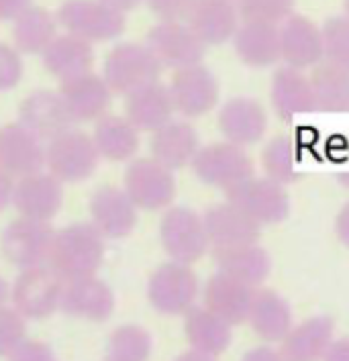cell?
I'll return each mask as SVG.
<instances>
[{
  "mask_svg": "<svg viewBox=\"0 0 349 361\" xmlns=\"http://www.w3.org/2000/svg\"><path fill=\"white\" fill-rule=\"evenodd\" d=\"M104 237L92 223H72L56 231L47 267L63 284L92 278L104 262Z\"/></svg>",
  "mask_w": 349,
  "mask_h": 361,
  "instance_id": "1",
  "label": "cell"
},
{
  "mask_svg": "<svg viewBox=\"0 0 349 361\" xmlns=\"http://www.w3.org/2000/svg\"><path fill=\"white\" fill-rule=\"evenodd\" d=\"M164 66L145 43H118L104 59L102 78L113 94H131L133 90L159 82Z\"/></svg>",
  "mask_w": 349,
  "mask_h": 361,
  "instance_id": "2",
  "label": "cell"
},
{
  "mask_svg": "<svg viewBox=\"0 0 349 361\" xmlns=\"http://www.w3.org/2000/svg\"><path fill=\"white\" fill-rule=\"evenodd\" d=\"M97 147L92 137L70 129L54 137L45 147V168L61 184H78L88 180L98 168Z\"/></svg>",
  "mask_w": 349,
  "mask_h": 361,
  "instance_id": "3",
  "label": "cell"
},
{
  "mask_svg": "<svg viewBox=\"0 0 349 361\" xmlns=\"http://www.w3.org/2000/svg\"><path fill=\"white\" fill-rule=\"evenodd\" d=\"M66 33L88 43L111 41L125 33L127 19L123 13L102 4L100 0H66L56 15Z\"/></svg>",
  "mask_w": 349,
  "mask_h": 361,
  "instance_id": "4",
  "label": "cell"
},
{
  "mask_svg": "<svg viewBox=\"0 0 349 361\" xmlns=\"http://www.w3.org/2000/svg\"><path fill=\"white\" fill-rule=\"evenodd\" d=\"M159 241L170 262L184 266L198 262L211 247L202 216L188 207L166 210L159 223Z\"/></svg>",
  "mask_w": 349,
  "mask_h": 361,
  "instance_id": "5",
  "label": "cell"
},
{
  "mask_svg": "<svg viewBox=\"0 0 349 361\" xmlns=\"http://www.w3.org/2000/svg\"><path fill=\"white\" fill-rule=\"evenodd\" d=\"M56 231L49 223L19 216L8 223L0 237V251L11 266L23 269L47 266Z\"/></svg>",
  "mask_w": 349,
  "mask_h": 361,
  "instance_id": "6",
  "label": "cell"
},
{
  "mask_svg": "<svg viewBox=\"0 0 349 361\" xmlns=\"http://www.w3.org/2000/svg\"><path fill=\"white\" fill-rule=\"evenodd\" d=\"M198 290L200 286L192 267L166 262L155 267L147 282V300L159 314L180 317L196 306Z\"/></svg>",
  "mask_w": 349,
  "mask_h": 361,
  "instance_id": "7",
  "label": "cell"
},
{
  "mask_svg": "<svg viewBox=\"0 0 349 361\" xmlns=\"http://www.w3.org/2000/svg\"><path fill=\"white\" fill-rule=\"evenodd\" d=\"M63 282L47 266L23 269L11 288L13 308L27 321H43L61 308Z\"/></svg>",
  "mask_w": 349,
  "mask_h": 361,
  "instance_id": "8",
  "label": "cell"
},
{
  "mask_svg": "<svg viewBox=\"0 0 349 361\" xmlns=\"http://www.w3.org/2000/svg\"><path fill=\"white\" fill-rule=\"evenodd\" d=\"M227 202L257 225H276L288 219L290 198L284 186L270 178H247L227 190Z\"/></svg>",
  "mask_w": 349,
  "mask_h": 361,
  "instance_id": "9",
  "label": "cell"
},
{
  "mask_svg": "<svg viewBox=\"0 0 349 361\" xmlns=\"http://www.w3.org/2000/svg\"><path fill=\"white\" fill-rule=\"evenodd\" d=\"M123 190L127 192L137 209H168L176 198L174 171L157 164L154 157H139L125 170Z\"/></svg>",
  "mask_w": 349,
  "mask_h": 361,
  "instance_id": "10",
  "label": "cell"
},
{
  "mask_svg": "<svg viewBox=\"0 0 349 361\" xmlns=\"http://www.w3.org/2000/svg\"><path fill=\"white\" fill-rule=\"evenodd\" d=\"M190 166L202 184L223 188L225 192L253 176V161L250 155L243 152V147L227 141L200 147Z\"/></svg>",
  "mask_w": 349,
  "mask_h": 361,
  "instance_id": "11",
  "label": "cell"
},
{
  "mask_svg": "<svg viewBox=\"0 0 349 361\" xmlns=\"http://www.w3.org/2000/svg\"><path fill=\"white\" fill-rule=\"evenodd\" d=\"M145 45L164 68L174 70L196 66L207 54V45L182 20H159L147 31Z\"/></svg>",
  "mask_w": 349,
  "mask_h": 361,
  "instance_id": "12",
  "label": "cell"
},
{
  "mask_svg": "<svg viewBox=\"0 0 349 361\" xmlns=\"http://www.w3.org/2000/svg\"><path fill=\"white\" fill-rule=\"evenodd\" d=\"M176 113L196 118L211 113L219 102V82L202 63L176 70L168 86Z\"/></svg>",
  "mask_w": 349,
  "mask_h": 361,
  "instance_id": "13",
  "label": "cell"
},
{
  "mask_svg": "<svg viewBox=\"0 0 349 361\" xmlns=\"http://www.w3.org/2000/svg\"><path fill=\"white\" fill-rule=\"evenodd\" d=\"M13 207L20 216L49 223L63 207V184L49 171H37L15 182Z\"/></svg>",
  "mask_w": 349,
  "mask_h": 361,
  "instance_id": "14",
  "label": "cell"
},
{
  "mask_svg": "<svg viewBox=\"0 0 349 361\" xmlns=\"http://www.w3.org/2000/svg\"><path fill=\"white\" fill-rule=\"evenodd\" d=\"M45 147L37 135L31 133L20 123L0 127V170L15 180L43 171Z\"/></svg>",
  "mask_w": 349,
  "mask_h": 361,
  "instance_id": "15",
  "label": "cell"
},
{
  "mask_svg": "<svg viewBox=\"0 0 349 361\" xmlns=\"http://www.w3.org/2000/svg\"><path fill=\"white\" fill-rule=\"evenodd\" d=\"M137 207L127 192L116 186H100L90 198L92 227L104 239H125L137 227Z\"/></svg>",
  "mask_w": 349,
  "mask_h": 361,
  "instance_id": "16",
  "label": "cell"
},
{
  "mask_svg": "<svg viewBox=\"0 0 349 361\" xmlns=\"http://www.w3.org/2000/svg\"><path fill=\"white\" fill-rule=\"evenodd\" d=\"M59 310L72 319L104 323L115 312V294L111 286L98 280L97 276L74 280L63 284Z\"/></svg>",
  "mask_w": 349,
  "mask_h": 361,
  "instance_id": "17",
  "label": "cell"
},
{
  "mask_svg": "<svg viewBox=\"0 0 349 361\" xmlns=\"http://www.w3.org/2000/svg\"><path fill=\"white\" fill-rule=\"evenodd\" d=\"M280 57L294 70L314 68L323 61L321 29L305 15H290L280 23Z\"/></svg>",
  "mask_w": 349,
  "mask_h": 361,
  "instance_id": "18",
  "label": "cell"
},
{
  "mask_svg": "<svg viewBox=\"0 0 349 361\" xmlns=\"http://www.w3.org/2000/svg\"><path fill=\"white\" fill-rule=\"evenodd\" d=\"M219 131L237 147H245L257 143L266 129H268V116L264 106L250 96H237L227 100L216 118Z\"/></svg>",
  "mask_w": 349,
  "mask_h": 361,
  "instance_id": "19",
  "label": "cell"
},
{
  "mask_svg": "<svg viewBox=\"0 0 349 361\" xmlns=\"http://www.w3.org/2000/svg\"><path fill=\"white\" fill-rule=\"evenodd\" d=\"M20 125L39 139L51 141L54 137L74 129V121L66 109V102L56 90H35L20 102Z\"/></svg>",
  "mask_w": 349,
  "mask_h": 361,
  "instance_id": "20",
  "label": "cell"
},
{
  "mask_svg": "<svg viewBox=\"0 0 349 361\" xmlns=\"http://www.w3.org/2000/svg\"><path fill=\"white\" fill-rule=\"evenodd\" d=\"M58 92L74 123L102 118L113 100V90L109 88L104 78L97 76L94 72L61 82Z\"/></svg>",
  "mask_w": 349,
  "mask_h": 361,
  "instance_id": "21",
  "label": "cell"
},
{
  "mask_svg": "<svg viewBox=\"0 0 349 361\" xmlns=\"http://www.w3.org/2000/svg\"><path fill=\"white\" fill-rule=\"evenodd\" d=\"M202 221L213 249L255 245L262 237V225H257L247 214H243L229 202L211 207L204 212Z\"/></svg>",
  "mask_w": 349,
  "mask_h": 361,
  "instance_id": "22",
  "label": "cell"
},
{
  "mask_svg": "<svg viewBox=\"0 0 349 361\" xmlns=\"http://www.w3.org/2000/svg\"><path fill=\"white\" fill-rule=\"evenodd\" d=\"M176 109L168 86L154 82L125 96V116L139 133H155L168 125Z\"/></svg>",
  "mask_w": 349,
  "mask_h": 361,
  "instance_id": "23",
  "label": "cell"
},
{
  "mask_svg": "<svg viewBox=\"0 0 349 361\" xmlns=\"http://www.w3.org/2000/svg\"><path fill=\"white\" fill-rule=\"evenodd\" d=\"M233 49L237 57L253 70H266L278 63L282 59L278 25L243 20L233 35Z\"/></svg>",
  "mask_w": 349,
  "mask_h": 361,
  "instance_id": "24",
  "label": "cell"
},
{
  "mask_svg": "<svg viewBox=\"0 0 349 361\" xmlns=\"http://www.w3.org/2000/svg\"><path fill=\"white\" fill-rule=\"evenodd\" d=\"M186 25L204 45H221L235 35L239 13L231 0H194Z\"/></svg>",
  "mask_w": 349,
  "mask_h": 361,
  "instance_id": "25",
  "label": "cell"
},
{
  "mask_svg": "<svg viewBox=\"0 0 349 361\" xmlns=\"http://www.w3.org/2000/svg\"><path fill=\"white\" fill-rule=\"evenodd\" d=\"M255 290L241 284L229 276L216 271L204 286V308H209L227 324H241L247 321Z\"/></svg>",
  "mask_w": 349,
  "mask_h": 361,
  "instance_id": "26",
  "label": "cell"
},
{
  "mask_svg": "<svg viewBox=\"0 0 349 361\" xmlns=\"http://www.w3.org/2000/svg\"><path fill=\"white\" fill-rule=\"evenodd\" d=\"M200 149L198 135L186 121H170L152 135V157L170 171L182 170L192 164Z\"/></svg>",
  "mask_w": 349,
  "mask_h": 361,
  "instance_id": "27",
  "label": "cell"
},
{
  "mask_svg": "<svg viewBox=\"0 0 349 361\" xmlns=\"http://www.w3.org/2000/svg\"><path fill=\"white\" fill-rule=\"evenodd\" d=\"M270 100L274 111L280 118H292L296 114H307L319 111L310 80L300 70L290 66L278 68L271 78Z\"/></svg>",
  "mask_w": 349,
  "mask_h": 361,
  "instance_id": "28",
  "label": "cell"
},
{
  "mask_svg": "<svg viewBox=\"0 0 349 361\" xmlns=\"http://www.w3.org/2000/svg\"><path fill=\"white\" fill-rule=\"evenodd\" d=\"M335 323L333 319L319 314L305 323L292 326L284 337L280 353L286 361H323L329 345L333 343Z\"/></svg>",
  "mask_w": 349,
  "mask_h": 361,
  "instance_id": "29",
  "label": "cell"
},
{
  "mask_svg": "<svg viewBox=\"0 0 349 361\" xmlns=\"http://www.w3.org/2000/svg\"><path fill=\"white\" fill-rule=\"evenodd\" d=\"M41 56H43L45 70L61 82L84 76L92 72V66H94L92 43L70 33L58 35Z\"/></svg>",
  "mask_w": 349,
  "mask_h": 361,
  "instance_id": "30",
  "label": "cell"
},
{
  "mask_svg": "<svg viewBox=\"0 0 349 361\" xmlns=\"http://www.w3.org/2000/svg\"><path fill=\"white\" fill-rule=\"evenodd\" d=\"M213 257L216 271L252 288L264 284L271 271V257L257 243L241 247L213 249Z\"/></svg>",
  "mask_w": 349,
  "mask_h": 361,
  "instance_id": "31",
  "label": "cell"
},
{
  "mask_svg": "<svg viewBox=\"0 0 349 361\" xmlns=\"http://www.w3.org/2000/svg\"><path fill=\"white\" fill-rule=\"evenodd\" d=\"M247 323L253 333L266 343H282L290 333L292 308L290 305L274 290H259L253 296Z\"/></svg>",
  "mask_w": 349,
  "mask_h": 361,
  "instance_id": "32",
  "label": "cell"
},
{
  "mask_svg": "<svg viewBox=\"0 0 349 361\" xmlns=\"http://www.w3.org/2000/svg\"><path fill=\"white\" fill-rule=\"evenodd\" d=\"M233 326L213 314L204 306H192L184 314V335L194 351L216 357L229 349L233 341Z\"/></svg>",
  "mask_w": 349,
  "mask_h": 361,
  "instance_id": "33",
  "label": "cell"
},
{
  "mask_svg": "<svg viewBox=\"0 0 349 361\" xmlns=\"http://www.w3.org/2000/svg\"><path fill=\"white\" fill-rule=\"evenodd\" d=\"M90 137L98 155L109 161H129L139 149V131L127 121V116L106 113L98 118Z\"/></svg>",
  "mask_w": 349,
  "mask_h": 361,
  "instance_id": "34",
  "label": "cell"
},
{
  "mask_svg": "<svg viewBox=\"0 0 349 361\" xmlns=\"http://www.w3.org/2000/svg\"><path fill=\"white\" fill-rule=\"evenodd\" d=\"M58 37V19L43 6L31 4L13 25V41L19 54H43Z\"/></svg>",
  "mask_w": 349,
  "mask_h": 361,
  "instance_id": "35",
  "label": "cell"
},
{
  "mask_svg": "<svg viewBox=\"0 0 349 361\" xmlns=\"http://www.w3.org/2000/svg\"><path fill=\"white\" fill-rule=\"evenodd\" d=\"M309 80L319 111H327V113L349 111V72L333 63L321 61L312 68Z\"/></svg>",
  "mask_w": 349,
  "mask_h": 361,
  "instance_id": "36",
  "label": "cell"
},
{
  "mask_svg": "<svg viewBox=\"0 0 349 361\" xmlns=\"http://www.w3.org/2000/svg\"><path fill=\"white\" fill-rule=\"evenodd\" d=\"M154 341L147 329L139 324H121L106 341L102 361H149Z\"/></svg>",
  "mask_w": 349,
  "mask_h": 361,
  "instance_id": "37",
  "label": "cell"
},
{
  "mask_svg": "<svg viewBox=\"0 0 349 361\" xmlns=\"http://www.w3.org/2000/svg\"><path fill=\"white\" fill-rule=\"evenodd\" d=\"M262 166L271 182L280 186L292 184L296 180V152L290 137L280 135L270 139L262 152Z\"/></svg>",
  "mask_w": 349,
  "mask_h": 361,
  "instance_id": "38",
  "label": "cell"
},
{
  "mask_svg": "<svg viewBox=\"0 0 349 361\" xmlns=\"http://www.w3.org/2000/svg\"><path fill=\"white\" fill-rule=\"evenodd\" d=\"M323 61L349 72V19L329 17L321 27Z\"/></svg>",
  "mask_w": 349,
  "mask_h": 361,
  "instance_id": "39",
  "label": "cell"
},
{
  "mask_svg": "<svg viewBox=\"0 0 349 361\" xmlns=\"http://www.w3.org/2000/svg\"><path fill=\"white\" fill-rule=\"evenodd\" d=\"M294 4L296 0H237L235 6L239 19L278 25L290 17Z\"/></svg>",
  "mask_w": 349,
  "mask_h": 361,
  "instance_id": "40",
  "label": "cell"
},
{
  "mask_svg": "<svg viewBox=\"0 0 349 361\" xmlns=\"http://www.w3.org/2000/svg\"><path fill=\"white\" fill-rule=\"evenodd\" d=\"M27 339V319L11 306H0V357H8Z\"/></svg>",
  "mask_w": 349,
  "mask_h": 361,
  "instance_id": "41",
  "label": "cell"
},
{
  "mask_svg": "<svg viewBox=\"0 0 349 361\" xmlns=\"http://www.w3.org/2000/svg\"><path fill=\"white\" fill-rule=\"evenodd\" d=\"M20 78H23L20 54L15 47L0 43V92L15 88L20 82Z\"/></svg>",
  "mask_w": 349,
  "mask_h": 361,
  "instance_id": "42",
  "label": "cell"
},
{
  "mask_svg": "<svg viewBox=\"0 0 349 361\" xmlns=\"http://www.w3.org/2000/svg\"><path fill=\"white\" fill-rule=\"evenodd\" d=\"M8 361H59L54 349L43 341L25 339L19 347L8 355Z\"/></svg>",
  "mask_w": 349,
  "mask_h": 361,
  "instance_id": "43",
  "label": "cell"
},
{
  "mask_svg": "<svg viewBox=\"0 0 349 361\" xmlns=\"http://www.w3.org/2000/svg\"><path fill=\"white\" fill-rule=\"evenodd\" d=\"M161 20H186L194 0H145Z\"/></svg>",
  "mask_w": 349,
  "mask_h": 361,
  "instance_id": "44",
  "label": "cell"
},
{
  "mask_svg": "<svg viewBox=\"0 0 349 361\" xmlns=\"http://www.w3.org/2000/svg\"><path fill=\"white\" fill-rule=\"evenodd\" d=\"M31 4L33 0H0V20H15Z\"/></svg>",
  "mask_w": 349,
  "mask_h": 361,
  "instance_id": "45",
  "label": "cell"
},
{
  "mask_svg": "<svg viewBox=\"0 0 349 361\" xmlns=\"http://www.w3.org/2000/svg\"><path fill=\"white\" fill-rule=\"evenodd\" d=\"M241 361H286V360H284V355H282L278 349L268 347V345H262V347H253V349H250V351L243 355V360Z\"/></svg>",
  "mask_w": 349,
  "mask_h": 361,
  "instance_id": "46",
  "label": "cell"
},
{
  "mask_svg": "<svg viewBox=\"0 0 349 361\" xmlns=\"http://www.w3.org/2000/svg\"><path fill=\"white\" fill-rule=\"evenodd\" d=\"M13 192H15V178L0 170V210L13 204Z\"/></svg>",
  "mask_w": 349,
  "mask_h": 361,
  "instance_id": "47",
  "label": "cell"
},
{
  "mask_svg": "<svg viewBox=\"0 0 349 361\" xmlns=\"http://www.w3.org/2000/svg\"><path fill=\"white\" fill-rule=\"evenodd\" d=\"M323 361H349V339H335L331 343Z\"/></svg>",
  "mask_w": 349,
  "mask_h": 361,
  "instance_id": "48",
  "label": "cell"
},
{
  "mask_svg": "<svg viewBox=\"0 0 349 361\" xmlns=\"http://www.w3.org/2000/svg\"><path fill=\"white\" fill-rule=\"evenodd\" d=\"M335 233L339 237V241L349 247V204H345L341 212L337 214V221H335Z\"/></svg>",
  "mask_w": 349,
  "mask_h": 361,
  "instance_id": "49",
  "label": "cell"
},
{
  "mask_svg": "<svg viewBox=\"0 0 349 361\" xmlns=\"http://www.w3.org/2000/svg\"><path fill=\"white\" fill-rule=\"evenodd\" d=\"M100 2L125 15V13H129V11L137 8V6H139V4H141L143 0H100Z\"/></svg>",
  "mask_w": 349,
  "mask_h": 361,
  "instance_id": "50",
  "label": "cell"
},
{
  "mask_svg": "<svg viewBox=\"0 0 349 361\" xmlns=\"http://www.w3.org/2000/svg\"><path fill=\"white\" fill-rule=\"evenodd\" d=\"M174 361H216L211 355H204V353H200V351H194V349H188V351H184L182 355H178Z\"/></svg>",
  "mask_w": 349,
  "mask_h": 361,
  "instance_id": "51",
  "label": "cell"
},
{
  "mask_svg": "<svg viewBox=\"0 0 349 361\" xmlns=\"http://www.w3.org/2000/svg\"><path fill=\"white\" fill-rule=\"evenodd\" d=\"M8 296H11V290H8V286L4 282V278L0 276V306H4Z\"/></svg>",
  "mask_w": 349,
  "mask_h": 361,
  "instance_id": "52",
  "label": "cell"
},
{
  "mask_svg": "<svg viewBox=\"0 0 349 361\" xmlns=\"http://www.w3.org/2000/svg\"><path fill=\"white\" fill-rule=\"evenodd\" d=\"M339 184H341V186H345V188H349V171L339 173Z\"/></svg>",
  "mask_w": 349,
  "mask_h": 361,
  "instance_id": "53",
  "label": "cell"
},
{
  "mask_svg": "<svg viewBox=\"0 0 349 361\" xmlns=\"http://www.w3.org/2000/svg\"><path fill=\"white\" fill-rule=\"evenodd\" d=\"M343 6H345V17L349 19V0H343Z\"/></svg>",
  "mask_w": 349,
  "mask_h": 361,
  "instance_id": "54",
  "label": "cell"
}]
</instances>
